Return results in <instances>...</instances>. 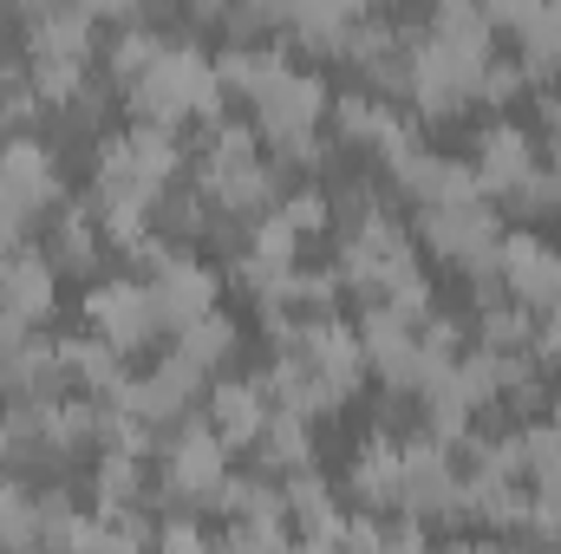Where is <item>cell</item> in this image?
<instances>
[{"label":"cell","mask_w":561,"mask_h":554,"mask_svg":"<svg viewBox=\"0 0 561 554\" xmlns=\"http://www.w3.org/2000/svg\"><path fill=\"white\" fill-rule=\"evenodd\" d=\"M131 99V125H157V131H183L190 118L209 131L222 118V79H216V59L190 39V33H170L163 59L144 72L138 85H125Z\"/></svg>","instance_id":"6da1fadb"},{"label":"cell","mask_w":561,"mask_h":554,"mask_svg":"<svg viewBox=\"0 0 561 554\" xmlns=\"http://www.w3.org/2000/svg\"><path fill=\"white\" fill-rule=\"evenodd\" d=\"M333 268H340V287H346V293H359V300L373 307V300H386L405 275H419V242H412L405 222H392L386 209H373L366 222L340 229Z\"/></svg>","instance_id":"7a4b0ae2"},{"label":"cell","mask_w":561,"mask_h":554,"mask_svg":"<svg viewBox=\"0 0 561 554\" xmlns=\"http://www.w3.org/2000/svg\"><path fill=\"white\" fill-rule=\"evenodd\" d=\"M229 483V443L209 430V417H183L176 430H163V470L157 489L176 509H209V496Z\"/></svg>","instance_id":"3957f363"},{"label":"cell","mask_w":561,"mask_h":554,"mask_svg":"<svg viewBox=\"0 0 561 554\" xmlns=\"http://www.w3.org/2000/svg\"><path fill=\"white\" fill-rule=\"evenodd\" d=\"M419 242L437 262H457L463 275H490L496 242H503V209L496 203H463V209H419Z\"/></svg>","instance_id":"277c9868"},{"label":"cell","mask_w":561,"mask_h":554,"mask_svg":"<svg viewBox=\"0 0 561 554\" xmlns=\"http://www.w3.org/2000/svg\"><path fill=\"white\" fill-rule=\"evenodd\" d=\"M457 489H463V463L457 450L412 437L405 443V483H399V516L405 522H457Z\"/></svg>","instance_id":"5b68a950"},{"label":"cell","mask_w":561,"mask_h":554,"mask_svg":"<svg viewBox=\"0 0 561 554\" xmlns=\"http://www.w3.org/2000/svg\"><path fill=\"white\" fill-rule=\"evenodd\" d=\"M85 333L92 339H105L118 359L125 353H144L163 326H157V313H150V287L138 275H112L99 280L92 293H85Z\"/></svg>","instance_id":"8992f818"},{"label":"cell","mask_w":561,"mask_h":554,"mask_svg":"<svg viewBox=\"0 0 561 554\" xmlns=\"http://www.w3.org/2000/svg\"><path fill=\"white\" fill-rule=\"evenodd\" d=\"M53 307H59V268L46 262L39 242H13L0 255V320L33 333L39 320H53Z\"/></svg>","instance_id":"52a82bcc"},{"label":"cell","mask_w":561,"mask_h":554,"mask_svg":"<svg viewBox=\"0 0 561 554\" xmlns=\"http://www.w3.org/2000/svg\"><path fill=\"white\" fill-rule=\"evenodd\" d=\"M144 287H150V313H157V326L163 333H183V326H196L203 313H216V293H222V280H216V268H203L196 255H170L157 275H144Z\"/></svg>","instance_id":"ba28073f"},{"label":"cell","mask_w":561,"mask_h":554,"mask_svg":"<svg viewBox=\"0 0 561 554\" xmlns=\"http://www.w3.org/2000/svg\"><path fill=\"white\" fill-rule=\"evenodd\" d=\"M294 359H307V366L340 392V399H353V392H359V379H366L359 326H353V320H333V313L300 320V346H294Z\"/></svg>","instance_id":"9c48e42d"},{"label":"cell","mask_w":561,"mask_h":554,"mask_svg":"<svg viewBox=\"0 0 561 554\" xmlns=\"http://www.w3.org/2000/svg\"><path fill=\"white\" fill-rule=\"evenodd\" d=\"M490 13V26H510L516 33V59H523V72L529 79H561V7L556 0H529V7H483Z\"/></svg>","instance_id":"30bf717a"},{"label":"cell","mask_w":561,"mask_h":554,"mask_svg":"<svg viewBox=\"0 0 561 554\" xmlns=\"http://www.w3.org/2000/svg\"><path fill=\"white\" fill-rule=\"evenodd\" d=\"M203 417H209V430L229 443V450H255V437L268 430V392H262V379H216L209 385V399H203Z\"/></svg>","instance_id":"8fae6325"},{"label":"cell","mask_w":561,"mask_h":554,"mask_svg":"<svg viewBox=\"0 0 561 554\" xmlns=\"http://www.w3.org/2000/svg\"><path fill=\"white\" fill-rule=\"evenodd\" d=\"M477 176H483V196L496 203L503 189H516L536 163H542V150H536V131H523V125H510V118H490L483 131H477Z\"/></svg>","instance_id":"7c38bea8"},{"label":"cell","mask_w":561,"mask_h":554,"mask_svg":"<svg viewBox=\"0 0 561 554\" xmlns=\"http://www.w3.org/2000/svg\"><path fill=\"white\" fill-rule=\"evenodd\" d=\"M399 483H405V443L379 424L366 443H359V457H353V470H346V489L366 503V516H399Z\"/></svg>","instance_id":"4fadbf2b"},{"label":"cell","mask_w":561,"mask_h":554,"mask_svg":"<svg viewBox=\"0 0 561 554\" xmlns=\"http://www.w3.org/2000/svg\"><path fill=\"white\" fill-rule=\"evenodd\" d=\"M209 59H216L222 92H242V99L255 105V99L275 85L280 72L294 66V46H287V39H222Z\"/></svg>","instance_id":"5bb4252c"},{"label":"cell","mask_w":561,"mask_h":554,"mask_svg":"<svg viewBox=\"0 0 561 554\" xmlns=\"http://www.w3.org/2000/svg\"><path fill=\"white\" fill-rule=\"evenodd\" d=\"M359 20H366V7H353V0H300V7H287V33L280 39L300 46V53L340 59Z\"/></svg>","instance_id":"9a60e30c"},{"label":"cell","mask_w":561,"mask_h":554,"mask_svg":"<svg viewBox=\"0 0 561 554\" xmlns=\"http://www.w3.org/2000/svg\"><path fill=\"white\" fill-rule=\"evenodd\" d=\"M523 509H529V489H523V483L490 476V470H463L457 522H477V529H490V535H510V529H523Z\"/></svg>","instance_id":"2e32d148"},{"label":"cell","mask_w":561,"mask_h":554,"mask_svg":"<svg viewBox=\"0 0 561 554\" xmlns=\"http://www.w3.org/2000/svg\"><path fill=\"white\" fill-rule=\"evenodd\" d=\"M26 53H66V59H92L99 39V7H26L20 13Z\"/></svg>","instance_id":"e0dca14e"},{"label":"cell","mask_w":561,"mask_h":554,"mask_svg":"<svg viewBox=\"0 0 561 554\" xmlns=\"http://www.w3.org/2000/svg\"><path fill=\"white\" fill-rule=\"evenodd\" d=\"M280 509H287V522H300V529H307V542H333V549H340V535H346V516H340V503H333V483H327L320 470H300V476H287V483H280Z\"/></svg>","instance_id":"ac0fdd59"},{"label":"cell","mask_w":561,"mask_h":554,"mask_svg":"<svg viewBox=\"0 0 561 554\" xmlns=\"http://www.w3.org/2000/svg\"><path fill=\"white\" fill-rule=\"evenodd\" d=\"M300 470H313V424L294 417V412H275L268 430L255 437V476L287 483V476H300Z\"/></svg>","instance_id":"d6986e66"},{"label":"cell","mask_w":561,"mask_h":554,"mask_svg":"<svg viewBox=\"0 0 561 554\" xmlns=\"http://www.w3.org/2000/svg\"><path fill=\"white\" fill-rule=\"evenodd\" d=\"M405 125V112L392 105V99H379V92H340L333 99V138L340 143H359V150H379V143L392 138Z\"/></svg>","instance_id":"ffe728a7"},{"label":"cell","mask_w":561,"mask_h":554,"mask_svg":"<svg viewBox=\"0 0 561 554\" xmlns=\"http://www.w3.org/2000/svg\"><path fill=\"white\" fill-rule=\"evenodd\" d=\"M424 39H437V46H450V53H463V59H490V53H496V26H490V13L470 7V0L431 7V13H424Z\"/></svg>","instance_id":"44dd1931"},{"label":"cell","mask_w":561,"mask_h":554,"mask_svg":"<svg viewBox=\"0 0 561 554\" xmlns=\"http://www.w3.org/2000/svg\"><path fill=\"white\" fill-rule=\"evenodd\" d=\"M99 255H105V235H99V216H92V203H66V209L53 216L46 262H53V268H72V275H85V268H99Z\"/></svg>","instance_id":"7402d4cb"},{"label":"cell","mask_w":561,"mask_h":554,"mask_svg":"<svg viewBox=\"0 0 561 554\" xmlns=\"http://www.w3.org/2000/svg\"><path fill=\"white\" fill-rule=\"evenodd\" d=\"M99 549V509H72L66 496L39 503V554H92Z\"/></svg>","instance_id":"603a6c76"},{"label":"cell","mask_w":561,"mask_h":554,"mask_svg":"<svg viewBox=\"0 0 561 554\" xmlns=\"http://www.w3.org/2000/svg\"><path fill=\"white\" fill-rule=\"evenodd\" d=\"M170 353H176V359H190V366H196V372L209 379L216 366H229V359H236V320H229V313L216 307V313H203L196 326L170 333Z\"/></svg>","instance_id":"cb8c5ba5"},{"label":"cell","mask_w":561,"mask_h":554,"mask_svg":"<svg viewBox=\"0 0 561 554\" xmlns=\"http://www.w3.org/2000/svg\"><path fill=\"white\" fill-rule=\"evenodd\" d=\"M92 496H99V516L144 509V496H150V470H144V457H118V450H105V457H99V476H92Z\"/></svg>","instance_id":"d4e9b609"},{"label":"cell","mask_w":561,"mask_h":554,"mask_svg":"<svg viewBox=\"0 0 561 554\" xmlns=\"http://www.w3.org/2000/svg\"><path fill=\"white\" fill-rule=\"evenodd\" d=\"M163 46H170V33H157L150 20H144V26H118V33L105 39V72H112L118 85H138L144 72L163 59Z\"/></svg>","instance_id":"484cf974"},{"label":"cell","mask_w":561,"mask_h":554,"mask_svg":"<svg viewBox=\"0 0 561 554\" xmlns=\"http://www.w3.org/2000/svg\"><path fill=\"white\" fill-rule=\"evenodd\" d=\"M39 549V496L20 476H0V554Z\"/></svg>","instance_id":"4316f807"},{"label":"cell","mask_w":561,"mask_h":554,"mask_svg":"<svg viewBox=\"0 0 561 554\" xmlns=\"http://www.w3.org/2000/svg\"><path fill=\"white\" fill-rule=\"evenodd\" d=\"M529 333H536V313L523 307V300H483L477 307V339H483V353H529Z\"/></svg>","instance_id":"83f0119b"},{"label":"cell","mask_w":561,"mask_h":554,"mask_svg":"<svg viewBox=\"0 0 561 554\" xmlns=\"http://www.w3.org/2000/svg\"><path fill=\"white\" fill-rule=\"evenodd\" d=\"M26 85L39 92V105L66 112V105L85 92V59H66V53H26Z\"/></svg>","instance_id":"f1b7e54d"},{"label":"cell","mask_w":561,"mask_h":554,"mask_svg":"<svg viewBox=\"0 0 561 554\" xmlns=\"http://www.w3.org/2000/svg\"><path fill=\"white\" fill-rule=\"evenodd\" d=\"M216 549L222 554H287V509H262V516H242V522H229L222 535H216Z\"/></svg>","instance_id":"f546056e"},{"label":"cell","mask_w":561,"mask_h":554,"mask_svg":"<svg viewBox=\"0 0 561 554\" xmlns=\"http://www.w3.org/2000/svg\"><path fill=\"white\" fill-rule=\"evenodd\" d=\"M275 216L300 235V242H313V235H327V229H333V196H327V189H313V183H307V189H280Z\"/></svg>","instance_id":"4dcf8cb0"},{"label":"cell","mask_w":561,"mask_h":554,"mask_svg":"<svg viewBox=\"0 0 561 554\" xmlns=\"http://www.w3.org/2000/svg\"><path fill=\"white\" fill-rule=\"evenodd\" d=\"M496 209H503V216H556L561 189H556V176H549V163H536L516 189H503V196H496Z\"/></svg>","instance_id":"1f68e13d"},{"label":"cell","mask_w":561,"mask_h":554,"mask_svg":"<svg viewBox=\"0 0 561 554\" xmlns=\"http://www.w3.org/2000/svg\"><path fill=\"white\" fill-rule=\"evenodd\" d=\"M523 85H529L523 59H516V53H490V59H483V72H477V92H470V105H510Z\"/></svg>","instance_id":"d6a6232c"},{"label":"cell","mask_w":561,"mask_h":554,"mask_svg":"<svg viewBox=\"0 0 561 554\" xmlns=\"http://www.w3.org/2000/svg\"><path fill=\"white\" fill-rule=\"evenodd\" d=\"M157 554H222L216 549V535L190 516V509H170L163 522H157V542H150Z\"/></svg>","instance_id":"836d02e7"},{"label":"cell","mask_w":561,"mask_h":554,"mask_svg":"<svg viewBox=\"0 0 561 554\" xmlns=\"http://www.w3.org/2000/svg\"><path fill=\"white\" fill-rule=\"evenodd\" d=\"M13 450V424H7V399H0V457Z\"/></svg>","instance_id":"e575fe53"},{"label":"cell","mask_w":561,"mask_h":554,"mask_svg":"<svg viewBox=\"0 0 561 554\" xmlns=\"http://www.w3.org/2000/svg\"><path fill=\"white\" fill-rule=\"evenodd\" d=\"M287 554H340V549H333V542H294Z\"/></svg>","instance_id":"d590c367"},{"label":"cell","mask_w":561,"mask_h":554,"mask_svg":"<svg viewBox=\"0 0 561 554\" xmlns=\"http://www.w3.org/2000/svg\"><path fill=\"white\" fill-rule=\"evenodd\" d=\"M542 424H549V430L561 437V399H549V412H542Z\"/></svg>","instance_id":"8d00e7d4"},{"label":"cell","mask_w":561,"mask_h":554,"mask_svg":"<svg viewBox=\"0 0 561 554\" xmlns=\"http://www.w3.org/2000/svg\"><path fill=\"white\" fill-rule=\"evenodd\" d=\"M437 554H483V542H450V549H437Z\"/></svg>","instance_id":"74e56055"},{"label":"cell","mask_w":561,"mask_h":554,"mask_svg":"<svg viewBox=\"0 0 561 554\" xmlns=\"http://www.w3.org/2000/svg\"><path fill=\"white\" fill-rule=\"evenodd\" d=\"M7 85H13V66H7V59H0V92H7Z\"/></svg>","instance_id":"f35d334b"},{"label":"cell","mask_w":561,"mask_h":554,"mask_svg":"<svg viewBox=\"0 0 561 554\" xmlns=\"http://www.w3.org/2000/svg\"><path fill=\"white\" fill-rule=\"evenodd\" d=\"M523 554H561V549H523Z\"/></svg>","instance_id":"ab89813d"}]
</instances>
